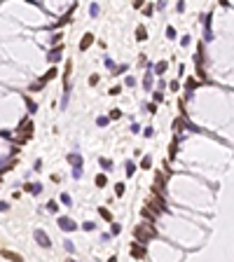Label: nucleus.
Here are the masks:
<instances>
[{
	"mask_svg": "<svg viewBox=\"0 0 234 262\" xmlns=\"http://www.w3.org/2000/svg\"><path fill=\"white\" fill-rule=\"evenodd\" d=\"M98 213H101V218H103V220L112 222V215H110V211H108V208H98Z\"/></svg>",
	"mask_w": 234,
	"mask_h": 262,
	"instance_id": "15",
	"label": "nucleus"
},
{
	"mask_svg": "<svg viewBox=\"0 0 234 262\" xmlns=\"http://www.w3.org/2000/svg\"><path fill=\"white\" fill-rule=\"evenodd\" d=\"M91 42H94V35H91V33H87V35L82 37V42H80V49H82V52H87V49L91 47Z\"/></svg>",
	"mask_w": 234,
	"mask_h": 262,
	"instance_id": "6",
	"label": "nucleus"
},
{
	"mask_svg": "<svg viewBox=\"0 0 234 262\" xmlns=\"http://www.w3.org/2000/svg\"><path fill=\"white\" fill-rule=\"evenodd\" d=\"M115 192H117V197H122V194H124V185H122V183H117Z\"/></svg>",
	"mask_w": 234,
	"mask_h": 262,
	"instance_id": "24",
	"label": "nucleus"
},
{
	"mask_svg": "<svg viewBox=\"0 0 234 262\" xmlns=\"http://www.w3.org/2000/svg\"><path fill=\"white\" fill-rule=\"evenodd\" d=\"M108 124V117H98V126H106Z\"/></svg>",
	"mask_w": 234,
	"mask_h": 262,
	"instance_id": "29",
	"label": "nucleus"
},
{
	"mask_svg": "<svg viewBox=\"0 0 234 262\" xmlns=\"http://www.w3.org/2000/svg\"><path fill=\"white\" fill-rule=\"evenodd\" d=\"M98 162H101V166H103V168H106V171H110V168H112V162H110V159H106V157H101V159H98Z\"/></svg>",
	"mask_w": 234,
	"mask_h": 262,
	"instance_id": "17",
	"label": "nucleus"
},
{
	"mask_svg": "<svg viewBox=\"0 0 234 262\" xmlns=\"http://www.w3.org/2000/svg\"><path fill=\"white\" fill-rule=\"evenodd\" d=\"M152 12H154V7H152V5H148V7L143 10V14H145V16H152Z\"/></svg>",
	"mask_w": 234,
	"mask_h": 262,
	"instance_id": "26",
	"label": "nucleus"
},
{
	"mask_svg": "<svg viewBox=\"0 0 234 262\" xmlns=\"http://www.w3.org/2000/svg\"><path fill=\"white\" fill-rule=\"evenodd\" d=\"M89 14H91V16L98 14V5H91V7H89Z\"/></svg>",
	"mask_w": 234,
	"mask_h": 262,
	"instance_id": "28",
	"label": "nucleus"
},
{
	"mask_svg": "<svg viewBox=\"0 0 234 262\" xmlns=\"http://www.w3.org/2000/svg\"><path fill=\"white\" fill-rule=\"evenodd\" d=\"M145 37H148V33H145V28H143V26H138V28H136V40H141V42H143Z\"/></svg>",
	"mask_w": 234,
	"mask_h": 262,
	"instance_id": "14",
	"label": "nucleus"
},
{
	"mask_svg": "<svg viewBox=\"0 0 234 262\" xmlns=\"http://www.w3.org/2000/svg\"><path fill=\"white\" fill-rule=\"evenodd\" d=\"M47 59H49V61H52V63H54V61H58V59H61V47L52 49V52H49V56H47Z\"/></svg>",
	"mask_w": 234,
	"mask_h": 262,
	"instance_id": "10",
	"label": "nucleus"
},
{
	"mask_svg": "<svg viewBox=\"0 0 234 262\" xmlns=\"http://www.w3.org/2000/svg\"><path fill=\"white\" fill-rule=\"evenodd\" d=\"M58 227H61L63 232H73L77 225H75V222L70 220V218H58Z\"/></svg>",
	"mask_w": 234,
	"mask_h": 262,
	"instance_id": "5",
	"label": "nucleus"
},
{
	"mask_svg": "<svg viewBox=\"0 0 234 262\" xmlns=\"http://www.w3.org/2000/svg\"><path fill=\"white\" fill-rule=\"evenodd\" d=\"M133 84H136V80H133L131 75H129V77H127V87H133Z\"/></svg>",
	"mask_w": 234,
	"mask_h": 262,
	"instance_id": "31",
	"label": "nucleus"
},
{
	"mask_svg": "<svg viewBox=\"0 0 234 262\" xmlns=\"http://www.w3.org/2000/svg\"><path fill=\"white\" fill-rule=\"evenodd\" d=\"M47 208H49V211H56V208H58V204H56V201H49Z\"/></svg>",
	"mask_w": 234,
	"mask_h": 262,
	"instance_id": "30",
	"label": "nucleus"
},
{
	"mask_svg": "<svg viewBox=\"0 0 234 262\" xmlns=\"http://www.w3.org/2000/svg\"><path fill=\"white\" fill-rule=\"evenodd\" d=\"M152 166V159L150 157H143V162H141V168H150Z\"/></svg>",
	"mask_w": 234,
	"mask_h": 262,
	"instance_id": "18",
	"label": "nucleus"
},
{
	"mask_svg": "<svg viewBox=\"0 0 234 262\" xmlns=\"http://www.w3.org/2000/svg\"><path fill=\"white\" fill-rule=\"evenodd\" d=\"M35 241L40 243V246H42V248H49V246H52V241H49V236L45 234L42 229H35Z\"/></svg>",
	"mask_w": 234,
	"mask_h": 262,
	"instance_id": "4",
	"label": "nucleus"
},
{
	"mask_svg": "<svg viewBox=\"0 0 234 262\" xmlns=\"http://www.w3.org/2000/svg\"><path fill=\"white\" fill-rule=\"evenodd\" d=\"M119 117H122V112H119V110H112L110 112V120H119Z\"/></svg>",
	"mask_w": 234,
	"mask_h": 262,
	"instance_id": "27",
	"label": "nucleus"
},
{
	"mask_svg": "<svg viewBox=\"0 0 234 262\" xmlns=\"http://www.w3.org/2000/svg\"><path fill=\"white\" fill-rule=\"evenodd\" d=\"M154 190H157V192H164V176H157V178H154Z\"/></svg>",
	"mask_w": 234,
	"mask_h": 262,
	"instance_id": "11",
	"label": "nucleus"
},
{
	"mask_svg": "<svg viewBox=\"0 0 234 262\" xmlns=\"http://www.w3.org/2000/svg\"><path fill=\"white\" fill-rule=\"evenodd\" d=\"M141 215H143V218H148L150 222H154V213H152V211H150V206H145V208L141 211Z\"/></svg>",
	"mask_w": 234,
	"mask_h": 262,
	"instance_id": "12",
	"label": "nucleus"
},
{
	"mask_svg": "<svg viewBox=\"0 0 234 262\" xmlns=\"http://www.w3.org/2000/svg\"><path fill=\"white\" fill-rule=\"evenodd\" d=\"M143 87H145V89H152V75H150V70H148V73H145V80H143Z\"/></svg>",
	"mask_w": 234,
	"mask_h": 262,
	"instance_id": "13",
	"label": "nucleus"
},
{
	"mask_svg": "<svg viewBox=\"0 0 234 262\" xmlns=\"http://www.w3.org/2000/svg\"><path fill=\"white\" fill-rule=\"evenodd\" d=\"M166 68H169V63H166V61H159V63H157V66H154V70H157V73H159V75L164 73Z\"/></svg>",
	"mask_w": 234,
	"mask_h": 262,
	"instance_id": "16",
	"label": "nucleus"
},
{
	"mask_svg": "<svg viewBox=\"0 0 234 262\" xmlns=\"http://www.w3.org/2000/svg\"><path fill=\"white\" fill-rule=\"evenodd\" d=\"M68 162L73 164V166H82V157L77 155V152H73V155H68Z\"/></svg>",
	"mask_w": 234,
	"mask_h": 262,
	"instance_id": "7",
	"label": "nucleus"
},
{
	"mask_svg": "<svg viewBox=\"0 0 234 262\" xmlns=\"http://www.w3.org/2000/svg\"><path fill=\"white\" fill-rule=\"evenodd\" d=\"M82 176V168L80 166H73V178H80Z\"/></svg>",
	"mask_w": 234,
	"mask_h": 262,
	"instance_id": "23",
	"label": "nucleus"
},
{
	"mask_svg": "<svg viewBox=\"0 0 234 262\" xmlns=\"http://www.w3.org/2000/svg\"><path fill=\"white\" fill-rule=\"evenodd\" d=\"M220 5H223V7H229V0H220Z\"/></svg>",
	"mask_w": 234,
	"mask_h": 262,
	"instance_id": "32",
	"label": "nucleus"
},
{
	"mask_svg": "<svg viewBox=\"0 0 234 262\" xmlns=\"http://www.w3.org/2000/svg\"><path fill=\"white\" fill-rule=\"evenodd\" d=\"M148 204L152 206V208L157 211V213H166V211H169V208H166V206H164V201H162L159 197H154V194H152V197H150V199H148Z\"/></svg>",
	"mask_w": 234,
	"mask_h": 262,
	"instance_id": "2",
	"label": "nucleus"
},
{
	"mask_svg": "<svg viewBox=\"0 0 234 262\" xmlns=\"http://www.w3.org/2000/svg\"><path fill=\"white\" fill-rule=\"evenodd\" d=\"M129 253H131V257H138V260H143L145 257V246L143 243H131V248H129Z\"/></svg>",
	"mask_w": 234,
	"mask_h": 262,
	"instance_id": "3",
	"label": "nucleus"
},
{
	"mask_svg": "<svg viewBox=\"0 0 234 262\" xmlns=\"http://www.w3.org/2000/svg\"><path fill=\"white\" fill-rule=\"evenodd\" d=\"M26 190H28V192H31V194H40V192H42V185H35V183H28V185H26Z\"/></svg>",
	"mask_w": 234,
	"mask_h": 262,
	"instance_id": "9",
	"label": "nucleus"
},
{
	"mask_svg": "<svg viewBox=\"0 0 234 262\" xmlns=\"http://www.w3.org/2000/svg\"><path fill=\"white\" fill-rule=\"evenodd\" d=\"M26 105H28V110H31V112H35V110H37V105H35V103H33V101H31V98H26Z\"/></svg>",
	"mask_w": 234,
	"mask_h": 262,
	"instance_id": "21",
	"label": "nucleus"
},
{
	"mask_svg": "<svg viewBox=\"0 0 234 262\" xmlns=\"http://www.w3.org/2000/svg\"><path fill=\"white\" fill-rule=\"evenodd\" d=\"M133 236H136V241L141 243H148L150 239H154V229L150 222H145V225H138L136 229H133Z\"/></svg>",
	"mask_w": 234,
	"mask_h": 262,
	"instance_id": "1",
	"label": "nucleus"
},
{
	"mask_svg": "<svg viewBox=\"0 0 234 262\" xmlns=\"http://www.w3.org/2000/svg\"><path fill=\"white\" fill-rule=\"evenodd\" d=\"M133 171H136V164L129 162V164H127V176H133Z\"/></svg>",
	"mask_w": 234,
	"mask_h": 262,
	"instance_id": "20",
	"label": "nucleus"
},
{
	"mask_svg": "<svg viewBox=\"0 0 234 262\" xmlns=\"http://www.w3.org/2000/svg\"><path fill=\"white\" fill-rule=\"evenodd\" d=\"M61 201H63L66 206H73V204H70V194H61Z\"/></svg>",
	"mask_w": 234,
	"mask_h": 262,
	"instance_id": "25",
	"label": "nucleus"
},
{
	"mask_svg": "<svg viewBox=\"0 0 234 262\" xmlns=\"http://www.w3.org/2000/svg\"><path fill=\"white\" fill-rule=\"evenodd\" d=\"M96 185L103 187V185H106V176H96Z\"/></svg>",
	"mask_w": 234,
	"mask_h": 262,
	"instance_id": "22",
	"label": "nucleus"
},
{
	"mask_svg": "<svg viewBox=\"0 0 234 262\" xmlns=\"http://www.w3.org/2000/svg\"><path fill=\"white\" fill-rule=\"evenodd\" d=\"M0 257H7V260H21L19 253H12V251H0Z\"/></svg>",
	"mask_w": 234,
	"mask_h": 262,
	"instance_id": "8",
	"label": "nucleus"
},
{
	"mask_svg": "<svg viewBox=\"0 0 234 262\" xmlns=\"http://www.w3.org/2000/svg\"><path fill=\"white\" fill-rule=\"evenodd\" d=\"M166 37H169V40H173V37H176V28H173V26L166 28Z\"/></svg>",
	"mask_w": 234,
	"mask_h": 262,
	"instance_id": "19",
	"label": "nucleus"
}]
</instances>
